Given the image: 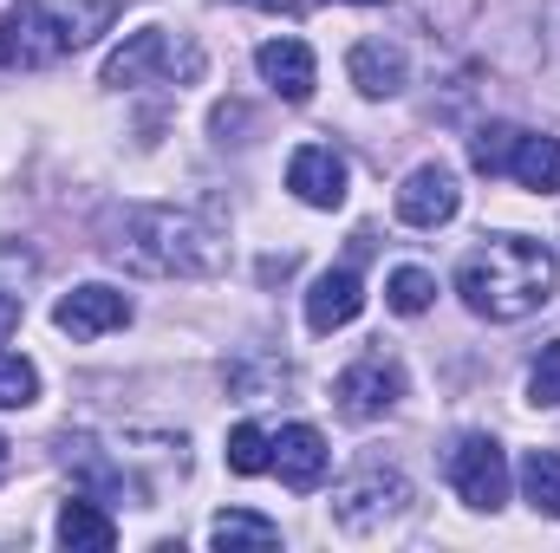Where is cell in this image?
I'll use <instances>...</instances> for the list:
<instances>
[{
	"instance_id": "6da1fadb",
	"label": "cell",
	"mask_w": 560,
	"mask_h": 553,
	"mask_svg": "<svg viewBox=\"0 0 560 553\" xmlns=\"http://www.w3.org/2000/svg\"><path fill=\"white\" fill-rule=\"evenodd\" d=\"M98 255L138 280H209L229 268V228L196 209L125 202L98 215Z\"/></svg>"
},
{
	"instance_id": "7a4b0ae2",
	"label": "cell",
	"mask_w": 560,
	"mask_h": 553,
	"mask_svg": "<svg viewBox=\"0 0 560 553\" xmlns=\"http://www.w3.org/2000/svg\"><path fill=\"white\" fill-rule=\"evenodd\" d=\"M560 255L535 235H482V248H469L456 261V293L476 319L489 326H515L528 313H541L555 299Z\"/></svg>"
},
{
	"instance_id": "3957f363",
	"label": "cell",
	"mask_w": 560,
	"mask_h": 553,
	"mask_svg": "<svg viewBox=\"0 0 560 553\" xmlns=\"http://www.w3.org/2000/svg\"><path fill=\"white\" fill-rule=\"evenodd\" d=\"M125 0H20L0 13V66L39 72L59 66L66 52H85L112 33Z\"/></svg>"
},
{
	"instance_id": "277c9868",
	"label": "cell",
	"mask_w": 560,
	"mask_h": 553,
	"mask_svg": "<svg viewBox=\"0 0 560 553\" xmlns=\"http://www.w3.org/2000/svg\"><path fill=\"white\" fill-rule=\"evenodd\" d=\"M202 46L189 33L170 26H138L125 33V46H112L105 59V92H138V85H196L202 79Z\"/></svg>"
},
{
	"instance_id": "5b68a950",
	"label": "cell",
	"mask_w": 560,
	"mask_h": 553,
	"mask_svg": "<svg viewBox=\"0 0 560 553\" xmlns=\"http://www.w3.org/2000/svg\"><path fill=\"white\" fill-rule=\"evenodd\" d=\"M411 515V482L398 475V469H359V475H346L339 489H332V528L339 534H385L392 521H405Z\"/></svg>"
},
{
	"instance_id": "8992f818",
	"label": "cell",
	"mask_w": 560,
	"mask_h": 553,
	"mask_svg": "<svg viewBox=\"0 0 560 553\" xmlns=\"http://www.w3.org/2000/svg\"><path fill=\"white\" fill-rule=\"evenodd\" d=\"M443 475H450V489H456V502H463V508H476V515L509 508V482H515V469H509V449H502L489 430L456 436V449H450Z\"/></svg>"
},
{
	"instance_id": "52a82bcc",
	"label": "cell",
	"mask_w": 560,
	"mask_h": 553,
	"mask_svg": "<svg viewBox=\"0 0 560 553\" xmlns=\"http://www.w3.org/2000/svg\"><path fill=\"white\" fill-rule=\"evenodd\" d=\"M398 398H405V365L385 358V352H365V358H352V365L332 378V404H339V416H352V423L392 416Z\"/></svg>"
},
{
	"instance_id": "ba28073f",
	"label": "cell",
	"mask_w": 560,
	"mask_h": 553,
	"mask_svg": "<svg viewBox=\"0 0 560 553\" xmlns=\"http://www.w3.org/2000/svg\"><path fill=\"white\" fill-rule=\"evenodd\" d=\"M52 326H59L66 339H79V345H92V339H105V332H125V326H131V293H118V286H105V280H85V286L59 293Z\"/></svg>"
},
{
	"instance_id": "9c48e42d",
	"label": "cell",
	"mask_w": 560,
	"mask_h": 553,
	"mask_svg": "<svg viewBox=\"0 0 560 553\" xmlns=\"http://www.w3.org/2000/svg\"><path fill=\"white\" fill-rule=\"evenodd\" d=\"M463 209V183L450 163H418L405 183H398V222L405 228H450Z\"/></svg>"
},
{
	"instance_id": "30bf717a",
	"label": "cell",
	"mask_w": 560,
	"mask_h": 553,
	"mask_svg": "<svg viewBox=\"0 0 560 553\" xmlns=\"http://www.w3.org/2000/svg\"><path fill=\"white\" fill-rule=\"evenodd\" d=\"M346 183H352V169H346V156L332 143H300L287 156V189L306 209H339L346 202Z\"/></svg>"
},
{
	"instance_id": "8fae6325",
	"label": "cell",
	"mask_w": 560,
	"mask_h": 553,
	"mask_svg": "<svg viewBox=\"0 0 560 553\" xmlns=\"http://www.w3.org/2000/svg\"><path fill=\"white\" fill-rule=\"evenodd\" d=\"M255 72H261V85L275 92L280 105H306V98H313V85H319V59H313V46H306V39H293V33L261 39Z\"/></svg>"
},
{
	"instance_id": "7c38bea8",
	"label": "cell",
	"mask_w": 560,
	"mask_h": 553,
	"mask_svg": "<svg viewBox=\"0 0 560 553\" xmlns=\"http://www.w3.org/2000/svg\"><path fill=\"white\" fill-rule=\"evenodd\" d=\"M346 79L359 85V98H398L405 85H411V52H405V39H359L352 52H346Z\"/></svg>"
},
{
	"instance_id": "4fadbf2b",
	"label": "cell",
	"mask_w": 560,
	"mask_h": 553,
	"mask_svg": "<svg viewBox=\"0 0 560 553\" xmlns=\"http://www.w3.org/2000/svg\"><path fill=\"white\" fill-rule=\"evenodd\" d=\"M326 469H332V449H326V436L313 430V423H280L275 430V475L287 489H319L326 482Z\"/></svg>"
},
{
	"instance_id": "5bb4252c",
	"label": "cell",
	"mask_w": 560,
	"mask_h": 553,
	"mask_svg": "<svg viewBox=\"0 0 560 553\" xmlns=\"http://www.w3.org/2000/svg\"><path fill=\"white\" fill-rule=\"evenodd\" d=\"M365 313V280L352 274V268H326V274L306 286V332H339V326H352Z\"/></svg>"
},
{
	"instance_id": "9a60e30c",
	"label": "cell",
	"mask_w": 560,
	"mask_h": 553,
	"mask_svg": "<svg viewBox=\"0 0 560 553\" xmlns=\"http://www.w3.org/2000/svg\"><path fill=\"white\" fill-rule=\"evenodd\" d=\"M52 541H59V548H72V553H112V548H118V521L98 508V495H72V502H59Z\"/></svg>"
},
{
	"instance_id": "2e32d148",
	"label": "cell",
	"mask_w": 560,
	"mask_h": 553,
	"mask_svg": "<svg viewBox=\"0 0 560 553\" xmlns=\"http://www.w3.org/2000/svg\"><path fill=\"white\" fill-rule=\"evenodd\" d=\"M509 176L535 196H560V138L548 131H522L515 138V156H509Z\"/></svg>"
},
{
	"instance_id": "e0dca14e",
	"label": "cell",
	"mask_w": 560,
	"mask_h": 553,
	"mask_svg": "<svg viewBox=\"0 0 560 553\" xmlns=\"http://www.w3.org/2000/svg\"><path fill=\"white\" fill-rule=\"evenodd\" d=\"M515 489L541 521H560V449H528L515 469Z\"/></svg>"
},
{
	"instance_id": "ac0fdd59",
	"label": "cell",
	"mask_w": 560,
	"mask_h": 553,
	"mask_svg": "<svg viewBox=\"0 0 560 553\" xmlns=\"http://www.w3.org/2000/svg\"><path fill=\"white\" fill-rule=\"evenodd\" d=\"M222 462H229V475H268L275 469V430L255 423V416H242L229 430V443H222Z\"/></svg>"
},
{
	"instance_id": "d6986e66",
	"label": "cell",
	"mask_w": 560,
	"mask_h": 553,
	"mask_svg": "<svg viewBox=\"0 0 560 553\" xmlns=\"http://www.w3.org/2000/svg\"><path fill=\"white\" fill-rule=\"evenodd\" d=\"M209 548L222 553H242V548H280V521L268 515H248V508H229L209 521Z\"/></svg>"
},
{
	"instance_id": "ffe728a7",
	"label": "cell",
	"mask_w": 560,
	"mask_h": 553,
	"mask_svg": "<svg viewBox=\"0 0 560 553\" xmlns=\"http://www.w3.org/2000/svg\"><path fill=\"white\" fill-rule=\"evenodd\" d=\"M385 306L398 313V319H418L436 306V274L430 268H392L385 274Z\"/></svg>"
},
{
	"instance_id": "44dd1931",
	"label": "cell",
	"mask_w": 560,
	"mask_h": 553,
	"mask_svg": "<svg viewBox=\"0 0 560 553\" xmlns=\"http://www.w3.org/2000/svg\"><path fill=\"white\" fill-rule=\"evenodd\" d=\"M515 125H502V118H489V125H476V138H469V169L476 176H509V156H515Z\"/></svg>"
},
{
	"instance_id": "7402d4cb",
	"label": "cell",
	"mask_w": 560,
	"mask_h": 553,
	"mask_svg": "<svg viewBox=\"0 0 560 553\" xmlns=\"http://www.w3.org/2000/svg\"><path fill=\"white\" fill-rule=\"evenodd\" d=\"M26 404H39V372L33 358L0 352V411H26Z\"/></svg>"
},
{
	"instance_id": "603a6c76",
	"label": "cell",
	"mask_w": 560,
	"mask_h": 553,
	"mask_svg": "<svg viewBox=\"0 0 560 553\" xmlns=\"http://www.w3.org/2000/svg\"><path fill=\"white\" fill-rule=\"evenodd\" d=\"M528 404L535 411H560V339L541 345V358L528 365Z\"/></svg>"
},
{
	"instance_id": "cb8c5ba5",
	"label": "cell",
	"mask_w": 560,
	"mask_h": 553,
	"mask_svg": "<svg viewBox=\"0 0 560 553\" xmlns=\"http://www.w3.org/2000/svg\"><path fill=\"white\" fill-rule=\"evenodd\" d=\"M20 319H26V299H20V293H0V345L20 332Z\"/></svg>"
},
{
	"instance_id": "d4e9b609",
	"label": "cell",
	"mask_w": 560,
	"mask_h": 553,
	"mask_svg": "<svg viewBox=\"0 0 560 553\" xmlns=\"http://www.w3.org/2000/svg\"><path fill=\"white\" fill-rule=\"evenodd\" d=\"M242 125H248L242 105H215V131H222V143H229V131H242Z\"/></svg>"
},
{
	"instance_id": "484cf974",
	"label": "cell",
	"mask_w": 560,
	"mask_h": 553,
	"mask_svg": "<svg viewBox=\"0 0 560 553\" xmlns=\"http://www.w3.org/2000/svg\"><path fill=\"white\" fill-rule=\"evenodd\" d=\"M7 469H13V443L0 436V482H7Z\"/></svg>"
},
{
	"instance_id": "4316f807",
	"label": "cell",
	"mask_w": 560,
	"mask_h": 553,
	"mask_svg": "<svg viewBox=\"0 0 560 553\" xmlns=\"http://www.w3.org/2000/svg\"><path fill=\"white\" fill-rule=\"evenodd\" d=\"M339 7H392V0H339Z\"/></svg>"
}]
</instances>
